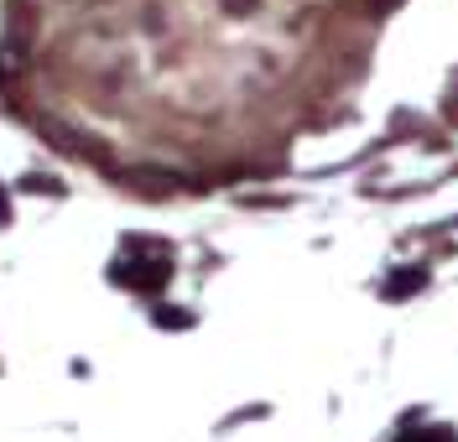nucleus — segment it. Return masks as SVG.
Masks as SVG:
<instances>
[{
    "label": "nucleus",
    "instance_id": "1",
    "mask_svg": "<svg viewBox=\"0 0 458 442\" xmlns=\"http://www.w3.org/2000/svg\"><path fill=\"white\" fill-rule=\"evenodd\" d=\"M136 265H141V271H131V261H120L110 276L120 281V287H136V292H151V287H162V281L172 276L167 261H162V265H157V261H136Z\"/></svg>",
    "mask_w": 458,
    "mask_h": 442
},
{
    "label": "nucleus",
    "instance_id": "2",
    "mask_svg": "<svg viewBox=\"0 0 458 442\" xmlns=\"http://www.w3.org/2000/svg\"><path fill=\"white\" fill-rule=\"evenodd\" d=\"M401 442H458L454 427H428V432H406Z\"/></svg>",
    "mask_w": 458,
    "mask_h": 442
},
{
    "label": "nucleus",
    "instance_id": "3",
    "mask_svg": "<svg viewBox=\"0 0 458 442\" xmlns=\"http://www.w3.org/2000/svg\"><path fill=\"white\" fill-rule=\"evenodd\" d=\"M422 281H428V276H422V271H411V276H396V281H391L386 292H391V296H401V292H417Z\"/></svg>",
    "mask_w": 458,
    "mask_h": 442
},
{
    "label": "nucleus",
    "instance_id": "4",
    "mask_svg": "<svg viewBox=\"0 0 458 442\" xmlns=\"http://www.w3.org/2000/svg\"><path fill=\"white\" fill-rule=\"evenodd\" d=\"M5 219H11V208H5V193H0V224H5Z\"/></svg>",
    "mask_w": 458,
    "mask_h": 442
}]
</instances>
